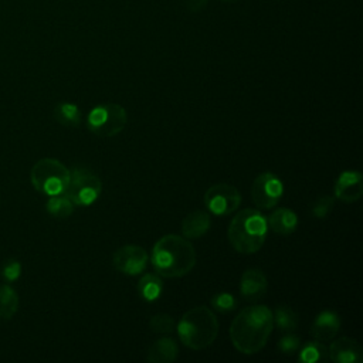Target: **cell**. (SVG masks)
Returning <instances> with one entry per match:
<instances>
[{
	"label": "cell",
	"mask_w": 363,
	"mask_h": 363,
	"mask_svg": "<svg viewBox=\"0 0 363 363\" xmlns=\"http://www.w3.org/2000/svg\"><path fill=\"white\" fill-rule=\"evenodd\" d=\"M267 224L268 230H272L279 235H288L296 230L298 216L291 208L279 207L267 217Z\"/></svg>",
	"instance_id": "cell-16"
},
{
	"label": "cell",
	"mask_w": 363,
	"mask_h": 363,
	"mask_svg": "<svg viewBox=\"0 0 363 363\" xmlns=\"http://www.w3.org/2000/svg\"><path fill=\"white\" fill-rule=\"evenodd\" d=\"M211 225V218L207 211L196 210L189 213L182 220V234L187 240H196L203 237Z\"/></svg>",
	"instance_id": "cell-15"
},
{
	"label": "cell",
	"mask_w": 363,
	"mask_h": 363,
	"mask_svg": "<svg viewBox=\"0 0 363 363\" xmlns=\"http://www.w3.org/2000/svg\"><path fill=\"white\" fill-rule=\"evenodd\" d=\"M267 289L268 281L261 269L250 268L242 272L240 281V292L244 299L251 302L258 301L267 294Z\"/></svg>",
	"instance_id": "cell-13"
},
{
	"label": "cell",
	"mask_w": 363,
	"mask_h": 363,
	"mask_svg": "<svg viewBox=\"0 0 363 363\" xmlns=\"http://www.w3.org/2000/svg\"><path fill=\"white\" fill-rule=\"evenodd\" d=\"M149 326L155 333H172L174 329V319L167 313H157L152 316Z\"/></svg>",
	"instance_id": "cell-25"
},
{
	"label": "cell",
	"mask_w": 363,
	"mask_h": 363,
	"mask_svg": "<svg viewBox=\"0 0 363 363\" xmlns=\"http://www.w3.org/2000/svg\"><path fill=\"white\" fill-rule=\"evenodd\" d=\"M284 194V184L281 179L271 173L264 172L255 177L251 186V197L254 204L261 210H269L278 204Z\"/></svg>",
	"instance_id": "cell-9"
},
{
	"label": "cell",
	"mask_w": 363,
	"mask_h": 363,
	"mask_svg": "<svg viewBox=\"0 0 363 363\" xmlns=\"http://www.w3.org/2000/svg\"><path fill=\"white\" fill-rule=\"evenodd\" d=\"M18 311V295L9 284L0 285V319L10 320Z\"/></svg>",
	"instance_id": "cell-19"
},
{
	"label": "cell",
	"mask_w": 363,
	"mask_h": 363,
	"mask_svg": "<svg viewBox=\"0 0 363 363\" xmlns=\"http://www.w3.org/2000/svg\"><path fill=\"white\" fill-rule=\"evenodd\" d=\"M47 213L54 218H67L74 211V203L64 194H55L50 196L47 204H45Z\"/></svg>",
	"instance_id": "cell-21"
},
{
	"label": "cell",
	"mask_w": 363,
	"mask_h": 363,
	"mask_svg": "<svg viewBox=\"0 0 363 363\" xmlns=\"http://www.w3.org/2000/svg\"><path fill=\"white\" fill-rule=\"evenodd\" d=\"M55 121L67 128H77L81 122V111L75 104L58 102L54 106Z\"/></svg>",
	"instance_id": "cell-20"
},
{
	"label": "cell",
	"mask_w": 363,
	"mask_h": 363,
	"mask_svg": "<svg viewBox=\"0 0 363 363\" xmlns=\"http://www.w3.org/2000/svg\"><path fill=\"white\" fill-rule=\"evenodd\" d=\"M328 357L335 363H360L363 360L362 346L352 337H339L328 347Z\"/></svg>",
	"instance_id": "cell-12"
},
{
	"label": "cell",
	"mask_w": 363,
	"mask_h": 363,
	"mask_svg": "<svg viewBox=\"0 0 363 363\" xmlns=\"http://www.w3.org/2000/svg\"><path fill=\"white\" fill-rule=\"evenodd\" d=\"M149 255L140 245H123L113 252L112 264L116 271L125 275H138L145 271Z\"/></svg>",
	"instance_id": "cell-10"
},
{
	"label": "cell",
	"mask_w": 363,
	"mask_h": 363,
	"mask_svg": "<svg viewBox=\"0 0 363 363\" xmlns=\"http://www.w3.org/2000/svg\"><path fill=\"white\" fill-rule=\"evenodd\" d=\"M363 194V176L356 170H345L335 183V197L343 203L357 201Z\"/></svg>",
	"instance_id": "cell-11"
},
{
	"label": "cell",
	"mask_w": 363,
	"mask_h": 363,
	"mask_svg": "<svg viewBox=\"0 0 363 363\" xmlns=\"http://www.w3.org/2000/svg\"><path fill=\"white\" fill-rule=\"evenodd\" d=\"M128 123V112L119 104H105L92 108L86 118L88 129L96 136L112 138Z\"/></svg>",
	"instance_id": "cell-6"
},
{
	"label": "cell",
	"mask_w": 363,
	"mask_h": 363,
	"mask_svg": "<svg viewBox=\"0 0 363 363\" xmlns=\"http://www.w3.org/2000/svg\"><path fill=\"white\" fill-rule=\"evenodd\" d=\"M335 206V197L329 194H323L315 200L312 204V216L315 218H325Z\"/></svg>",
	"instance_id": "cell-26"
},
{
	"label": "cell",
	"mask_w": 363,
	"mask_h": 363,
	"mask_svg": "<svg viewBox=\"0 0 363 363\" xmlns=\"http://www.w3.org/2000/svg\"><path fill=\"white\" fill-rule=\"evenodd\" d=\"M207 0H186V4L190 11H199L206 6Z\"/></svg>",
	"instance_id": "cell-29"
},
{
	"label": "cell",
	"mask_w": 363,
	"mask_h": 363,
	"mask_svg": "<svg viewBox=\"0 0 363 363\" xmlns=\"http://www.w3.org/2000/svg\"><path fill=\"white\" fill-rule=\"evenodd\" d=\"M299 346H301V339L296 335H292V333H288V335L282 336L278 342L279 352L285 353V354H292V353L298 352Z\"/></svg>",
	"instance_id": "cell-28"
},
{
	"label": "cell",
	"mask_w": 363,
	"mask_h": 363,
	"mask_svg": "<svg viewBox=\"0 0 363 363\" xmlns=\"http://www.w3.org/2000/svg\"><path fill=\"white\" fill-rule=\"evenodd\" d=\"M272 318H274V323L282 332H291V330L296 329L298 322H299L298 313L286 305H278L275 308V312L272 313Z\"/></svg>",
	"instance_id": "cell-22"
},
{
	"label": "cell",
	"mask_w": 363,
	"mask_h": 363,
	"mask_svg": "<svg viewBox=\"0 0 363 363\" xmlns=\"http://www.w3.org/2000/svg\"><path fill=\"white\" fill-rule=\"evenodd\" d=\"M272 328L274 318L268 306H247L231 322L230 339L240 353L254 354L267 345Z\"/></svg>",
	"instance_id": "cell-1"
},
{
	"label": "cell",
	"mask_w": 363,
	"mask_h": 363,
	"mask_svg": "<svg viewBox=\"0 0 363 363\" xmlns=\"http://www.w3.org/2000/svg\"><path fill=\"white\" fill-rule=\"evenodd\" d=\"M340 328V318L336 312L332 311H323L320 312L312 326H311V335L315 340L319 342H328L332 340Z\"/></svg>",
	"instance_id": "cell-14"
},
{
	"label": "cell",
	"mask_w": 363,
	"mask_h": 363,
	"mask_svg": "<svg viewBox=\"0 0 363 363\" xmlns=\"http://www.w3.org/2000/svg\"><path fill=\"white\" fill-rule=\"evenodd\" d=\"M21 275V264L18 259H7L1 267V277L7 282H14Z\"/></svg>",
	"instance_id": "cell-27"
},
{
	"label": "cell",
	"mask_w": 363,
	"mask_h": 363,
	"mask_svg": "<svg viewBox=\"0 0 363 363\" xmlns=\"http://www.w3.org/2000/svg\"><path fill=\"white\" fill-rule=\"evenodd\" d=\"M211 306L221 312V313H227V312H231L235 309V305H237V301L234 298L233 294L230 292H218L216 294L213 298H211Z\"/></svg>",
	"instance_id": "cell-24"
},
{
	"label": "cell",
	"mask_w": 363,
	"mask_h": 363,
	"mask_svg": "<svg viewBox=\"0 0 363 363\" xmlns=\"http://www.w3.org/2000/svg\"><path fill=\"white\" fill-rule=\"evenodd\" d=\"M268 234L267 217L255 208L238 211L230 221L227 237L233 248L241 254H254L265 242Z\"/></svg>",
	"instance_id": "cell-3"
},
{
	"label": "cell",
	"mask_w": 363,
	"mask_h": 363,
	"mask_svg": "<svg viewBox=\"0 0 363 363\" xmlns=\"http://www.w3.org/2000/svg\"><path fill=\"white\" fill-rule=\"evenodd\" d=\"M241 203V194L237 187L228 183L213 184L204 194L207 210L218 217L234 213Z\"/></svg>",
	"instance_id": "cell-8"
},
{
	"label": "cell",
	"mask_w": 363,
	"mask_h": 363,
	"mask_svg": "<svg viewBox=\"0 0 363 363\" xmlns=\"http://www.w3.org/2000/svg\"><path fill=\"white\" fill-rule=\"evenodd\" d=\"M102 191L101 179L85 167H74L69 170V180L64 194L74 206H91Z\"/></svg>",
	"instance_id": "cell-7"
},
{
	"label": "cell",
	"mask_w": 363,
	"mask_h": 363,
	"mask_svg": "<svg viewBox=\"0 0 363 363\" xmlns=\"http://www.w3.org/2000/svg\"><path fill=\"white\" fill-rule=\"evenodd\" d=\"M163 281L159 274H145L138 282V292L147 302L156 301L162 295Z\"/></svg>",
	"instance_id": "cell-18"
},
{
	"label": "cell",
	"mask_w": 363,
	"mask_h": 363,
	"mask_svg": "<svg viewBox=\"0 0 363 363\" xmlns=\"http://www.w3.org/2000/svg\"><path fill=\"white\" fill-rule=\"evenodd\" d=\"M30 180L38 193L50 197L65 191L69 180V170L54 157H43L31 167Z\"/></svg>",
	"instance_id": "cell-5"
},
{
	"label": "cell",
	"mask_w": 363,
	"mask_h": 363,
	"mask_svg": "<svg viewBox=\"0 0 363 363\" xmlns=\"http://www.w3.org/2000/svg\"><path fill=\"white\" fill-rule=\"evenodd\" d=\"M150 261L160 277L179 278L196 265V251L186 237L167 234L153 245Z\"/></svg>",
	"instance_id": "cell-2"
},
{
	"label": "cell",
	"mask_w": 363,
	"mask_h": 363,
	"mask_svg": "<svg viewBox=\"0 0 363 363\" xmlns=\"http://www.w3.org/2000/svg\"><path fill=\"white\" fill-rule=\"evenodd\" d=\"M227 1H230V0H227Z\"/></svg>",
	"instance_id": "cell-30"
},
{
	"label": "cell",
	"mask_w": 363,
	"mask_h": 363,
	"mask_svg": "<svg viewBox=\"0 0 363 363\" xmlns=\"http://www.w3.org/2000/svg\"><path fill=\"white\" fill-rule=\"evenodd\" d=\"M179 354L177 342L173 337H160L147 349L146 359L150 363H172Z\"/></svg>",
	"instance_id": "cell-17"
},
{
	"label": "cell",
	"mask_w": 363,
	"mask_h": 363,
	"mask_svg": "<svg viewBox=\"0 0 363 363\" xmlns=\"http://www.w3.org/2000/svg\"><path fill=\"white\" fill-rule=\"evenodd\" d=\"M328 356H329L328 354V347L319 340H312V342H308L301 349L298 360L303 362V363H315V362L326 359Z\"/></svg>",
	"instance_id": "cell-23"
},
{
	"label": "cell",
	"mask_w": 363,
	"mask_h": 363,
	"mask_svg": "<svg viewBox=\"0 0 363 363\" xmlns=\"http://www.w3.org/2000/svg\"><path fill=\"white\" fill-rule=\"evenodd\" d=\"M177 335L189 349H206L218 335V320L207 306H194L179 320Z\"/></svg>",
	"instance_id": "cell-4"
}]
</instances>
